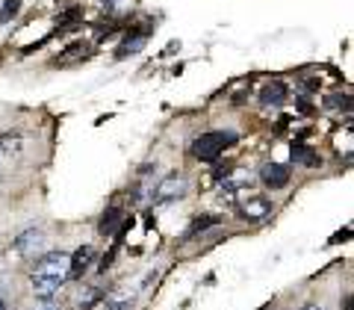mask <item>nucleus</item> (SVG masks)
Returning <instances> with one entry per match:
<instances>
[{
    "instance_id": "nucleus-1",
    "label": "nucleus",
    "mask_w": 354,
    "mask_h": 310,
    "mask_svg": "<svg viewBox=\"0 0 354 310\" xmlns=\"http://www.w3.org/2000/svg\"><path fill=\"white\" fill-rule=\"evenodd\" d=\"M65 281H68V254L65 251L41 254V257L36 260V266H32V272H30L32 293H36L39 298H53L62 290Z\"/></svg>"
},
{
    "instance_id": "nucleus-2",
    "label": "nucleus",
    "mask_w": 354,
    "mask_h": 310,
    "mask_svg": "<svg viewBox=\"0 0 354 310\" xmlns=\"http://www.w3.org/2000/svg\"><path fill=\"white\" fill-rule=\"evenodd\" d=\"M236 142H239L236 130H209V133H201V136L192 142V157L198 163H213V160H218V154H225L227 148H234Z\"/></svg>"
},
{
    "instance_id": "nucleus-3",
    "label": "nucleus",
    "mask_w": 354,
    "mask_h": 310,
    "mask_svg": "<svg viewBox=\"0 0 354 310\" xmlns=\"http://www.w3.org/2000/svg\"><path fill=\"white\" fill-rule=\"evenodd\" d=\"M186 192H189V181H186L180 172H174V174H169V177H162L151 198H153V204H169V201H177V198H183Z\"/></svg>"
},
{
    "instance_id": "nucleus-4",
    "label": "nucleus",
    "mask_w": 354,
    "mask_h": 310,
    "mask_svg": "<svg viewBox=\"0 0 354 310\" xmlns=\"http://www.w3.org/2000/svg\"><path fill=\"white\" fill-rule=\"evenodd\" d=\"M260 181H263V186H269V190H283V186L292 181L290 165H283V163H266L263 169H260Z\"/></svg>"
},
{
    "instance_id": "nucleus-5",
    "label": "nucleus",
    "mask_w": 354,
    "mask_h": 310,
    "mask_svg": "<svg viewBox=\"0 0 354 310\" xmlns=\"http://www.w3.org/2000/svg\"><path fill=\"white\" fill-rule=\"evenodd\" d=\"M95 248L92 246H80L74 254H68V278L71 281H77V278H83L86 275V269L92 266V260H95Z\"/></svg>"
},
{
    "instance_id": "nucleus-6",
    "label": "nucleus",
    "mask_w": 354,
    "mask_h": 310,
    "mask_svg": "<svg viewBox=\"0 0 354 310\" xmlns=\"http://www.w3.org/2000/svg\"><path fill=\"white\" fill-rule=\"evenodd\" d=\"M269 213H272V201H269V198H263V195L248 198V201H242V204H239V216H242V219H248V221L266 219Z\"/></svg>"
},
{
    "instance_id": "nucleus-7",
    "label": "nucleus",
    "mask_w": 354,
    "mask_h": 310,
    "mask_svg": "<svg viewBox=\"0 0 354 310\" xmlns=\"http://www.w3.org/2000/svg\"><path fill=\"white\" fill-rule=\"evenodd\" d=\"M104 298H106V310H130L133 302H136V286L124 284V286H118V290H113Z\"/></svg>"
},
{
    "instance_id": "nucleus-8",
    "label": "nucleus",
    "mask_w": 354,
    "mask_h": 310,
    "mask_svg": "<svg viewBox=\"0 0 354 310\" xmlns=\"http://www.w3.org/2000/svg\"><path fill=\"white\" fill-rule=\"evenodd\" d=\"M286 95H290L286 83L272 80V83H266V86L260 89V104H263V107H281V104L286 101Z\"/></svg>"
},
{
    "instance_id": "nucleus-9",
    "label": "nucleus",
    "mask_w": 354,
    "mask_h": 310,
    "mask_svg": "<svg viewBox=\"0 0 354 310\" xmlns=\"http://www.w3.org/2000/svg\"><path fill=\"white\" fill-rule=\"evenodd\" d=\"M41 239H44V234H41L39 228H27L24 234H18V237H15L12 248H15V254H21V257H24V254L36 251V248L41 246Z\"/></svg>"
},
{
    "instance_id": "nucleus-10",
    "label": "nucleus",
    "mask_w": 354,
    "mask_h": 310,
    "mask_svg": "<svg viewBox=\"0 0 354 310\" xmlns=\"http://www.w3.org/2000/svg\"><path fill=\"white\" fill-rule=\"evenodd\" d=\"M118 228H124V210H121V207H109L106 213L101 216V221H97V230H101L104 237H109V234H115Z\"/></svg>"
},
{
    "instance_id": "nucleus-11",
    "label": "nucleus",
    "mask_w": 354,
    "mask_h": 310,
    "mask_svg": "<svg viewBox=\"0 0 354 310\" xmlns=\"http://www.w3.org/2000/svg\"><path fill=\"white\" fill-rule=\"evenodd\" d=\"M0 154L3 157H21L24 154V133H0Z\"/></svg>"
},
{
    "instance_id": "nucleus-12",
    "label": "nucleus",
    "mask_w": 354,
    "mask_h": 310,
    "mask_svg": "<svg viewBox=\"0 0 354 310\" xmlns=\"http://www.w3.org/2000/svg\"><path fill=\"white\" fill-rule=\"evenodd\" d=\"M221 225V216H216V213H204V216H198L192 225H189V230L183 234V239H195L198 234H207L209 228H218Z\"/></svg>"
},
{
    "instance_id": "nucleus-13",
    "label": "nucleus",
    "mask_w": 354,
    "mask_h": 310,
    "mask_svg": "<svg viewBox=\"0 0 354 310\" xmlns=\"http://www.w3.org/2000/svg\"><path fill=\"white\" fill-rule=\"evenodd\" d=\"M248 183V174L245 172H236V174H230V177H225V181H221V198H227V201H234L236 198V192L242 190V186Z\"/></svg>"
},
{
    "instance_id": "nucleus-14",
    "label": "nucleus",
    "mask_w": 354,
    "mask_h": 310,
    "mask_svg": "<svg viewBox=\"0 0 354 310\" xmlns=\"http://www.w3.org/2000/svg\"><path fill=\"white\" fill-rule=\"evenodd\" d=\"M292 163H301V165H319L322 160L316 157V151H310V148H304V145H292Z\"/></svg>"
},
{
    "instance_id": "nucleus-15",
    "label": "nucleus",
    "mask_w": 354,
    "mask_h": 310,
    "mask_svg": "<svg viewBox=\"0 0 354 310\" xmlns=\"http://www.w3.org/2000/svg\"><path fill=\"white\" fill-rule=\"evenodd\" d=\"M142 48H145V33H139V36H127V42L118 48V60L127 57V53H136Z\"/></svg>"
},
{
    "instance_id": "nucleus-16",
    "label": "nucleus",
    "mask_w": 354,
    "mask_h": 310,
    "mask_svg": "<svg viewBox=\"0 0 354 310\" xmlns=\"http://www.w3.org/2000/svg\"><path fill=\"white\" fill-rule=\"evenodd\" d=\"M18 0H0V24H6V21H12L15 12H18Z\"/></svg>"
},
{
    "instance_id": "nucleus-17",
    "label": "nucleus",
    "mask_w": 354,
    "mask_h": 310,
    "mask_svg": "<svg viewBox=\"0 0 354 310\" xmlns=\"http://www.w3.org/2000/svg\"><path fill=\"white\" fill-rule=\"evenodd\" d=\"M97 298H104V295H101V290H86L80 298H77V304H80L83 310H88L92 304H97Z\"/></svg>"
},
{
    "instance_id": "nucleus-18",
    "label": "nucleus",
    "mask_w": 354,
    "mask_h": 310,
    "mask_svg": "<svg viewBox=\"0 0 354 310\" xmlns=\"http://www.w3.org/2000/svg\"><path fill=\"white\" fill-rule=\"evenodd\" d=\"M325 107H328V109H339V107L348 109V107H351V98H348V95H330L328 101H325Z\"/></svg>"
},
{
    "instance_id": "nucleus-19",
    "label": "nucleus",
    "mask_w": 354,
    "mask_h": 310,
    "mask_svg": "<svg viewBox=\"0 0 354 310\" xmlns=\"http://www.w3.org/2000/svg\"><path fill=\"white\" fill-rule=\"evenodd\" d=\"M44 302H48V304H44V307H41V310H59V307H57V304H53V302H50V298H44Z\"/></svg>"
},
{
    "instance_id": "nucleus-20",
    "label": "nucleus",
    "mask_w": 354,
    "mask_h": 310,
    "mask_svg": "<svg viewBox=\"0 0 354 310\" xmlns=\"http://www.w3.org/2000/svg\"><path fill=\"white\" fill-rule=\"evenodd\" d=\"M301 310H322V307H319V304H307V307H301Z\"/></svg>"
},
{
    "instance_id": "nucleus-21",
    "label": "nucleus",
    "mask_w": 354,
    "mask_h": 310,
    "mask_svg": "<svg viewBox=\"0 0 354 310\" xmlns=\"http://www.w3.org/2000/svg\"><path fill=\"white\" fill-rule=\"evenodd\" d=\"M0 310H6V304H3V302H0Z\"/></svg>"
},
{
    "instance_id": "nucleus-22",
    "label": "nucleus",
    "mask_w": 354,
    "mask_h": 310,
    "mask_svg": "<svg viewBox=\"0 0 354 310\" xmlns=\"http://www.w3.org/2000/svg\"><path fill=\"white\" fill-rule=\"evenodd\" d=\"M106 3H113V0H106Z\"/></svg>"
}]
</instances>
